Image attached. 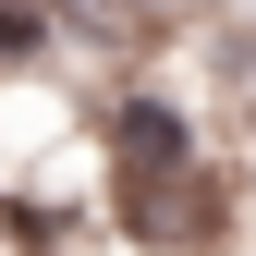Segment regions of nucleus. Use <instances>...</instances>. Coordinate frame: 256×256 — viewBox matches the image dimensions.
<instances>
[{
    "instance_id": "nucleus-1",
    "label": "nucleus",
    "mask_w": 256,
    "mask_h": 256,
    "mask_svg": "<svg viewBox=\"0 0 256 256\" xmlns=\"http://www.w3.org/2000/svg\"><path fill=\"white\" fill-rule=\"evenodd\" d=\"M122 158H134V183H146V171H183V110L122 98Z\"/></svg>"
},
{
    "instance_id": "nucleus-2",
    "label": "nucleus",
    "mask_w": 256,
    "mask_h": 256,
    "mask_svg": "<svg viewBox=\"0 0 256 256\" xmlns=\"http://www.w3.org/2000/svg\"><path fill=\"white\" fill-rule=\"evenodd\" d=\"M49 49V12H37V0H0V61H37Z\"/></svg>"
},
{
    "instance_id": "nucleus-3",
    "label": "nucleus",
    "mask_w": 256,
    "mask_h": 256,
    "mask_svg": "<svg viewBox=\"0 0 256 256\" xmlns=\"http://www.w3.org/2000/svg\"><path fill=\"white\" fill-rule=\"evenodd\" d=\"M122 12H158V0H122Z\"/></svg>"
},
{
    "instance_id": "nucleus-4",
    "label": "nucleus",
    "mask_w": 256,
    "mask_h": 256,
    "mask_svg": "<svg viewBox=\"0 0 256 256\" xmlns=\"http://www.w3.org/2000/svg\"><path fill=\"white\" fill-rule=\"evenodd\" d=\"M244 134H256V98H244Z\"/></svg>"
}]
</instances>
